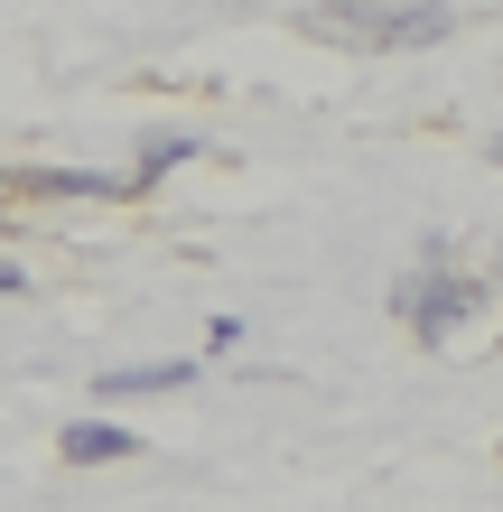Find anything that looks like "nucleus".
<instances>
[{
  "label": "nucleus",
  "instance_id": "obj_1",
  "mask_svg": "<svg viewBox=\"0 0 503 512\" xmlns=\"http://www.w3.org/2000/svg\"><path fill=\"white\" fill-rule=\"evenodd\" d=\"M308 38H336V47H438V38H457V10H438V0H327V10H308Z\"/></svg>",
  "mask_w": 503,
  "mask_h": 512
},
{
  "label": "nucleus",
  "instance_id": "obj_2",
  "mask_svg": "<svg viewBox=\"0 0 503 512\" xmlns=\"http://www.w3.org/2000/svg\"><path fill=\"white\" fill-rule=\"evenodd\" d=\"M476 308H485V280H466V270H410V280H392V317L420 326L429 345H448Z\"/></svg>",
  "mask_w": 503,
  "mask_h": 512
},
{
  "label": "nucleus",
  "instance_id": "obj_6",
  "mask_svg": "<svg viewBox=\"0 0 503 512\" xmlns=\"http://www.w3.org/2000/svg\"><path fill=\"white\" fill-rule=\"evenodd\" d=\"M177 159H196L187 131H150V140H140V177H159V168H177Z\"/></svg>",
  "mask_w": 503,
  "mask_h": 512
},
{
  "label": "nucleus",
  "instance_id": "obj_3",
  "mask_svg": "<svg viewBox=\"0 0 503 512\" xmlns=\"http://www.w3.org/2000/svg\"><path fill=\"white\" fill-rule=\"evenodd\" d=\"M0 187H19V196H140V177H103V168H19V177H0Z\"/></svg>",
  "mask_w": 503,
  "mask_h": 512
},
{
  "label": "nucleus",
  "instance_id": "obj_8",
  "mask_svg": "<svg viewBox=\"0 0 503 512\" xmlns=\"http://www.w3.org/2000/svg\"><path fill=\"white\" fill-rule=\"evenodd\" d=\"M494 159H503V131H494Z\"/></svg>",
  "mask_w": 503,
  "mask_h": 512
},
{
  "label": "nucleus",
  "instance_id": "obj_5",
  "mask_svg": "<svg viewBox=\"0 0 503 512\" xmlns=\"http://www.w3.org/2000/svg\"><path fill=\"white\" fill-rule=\"evenodd\" d=\"M187 373L196 364H122V373H103L94 391H103V401H140V391H187Z\"/></svg>",
  "mask_w": 503,
  "mask_h": 512
},
{
  "label": "nucleus",
  "instance_id": "obj_7",
  "mask_svg": "<svg viewBox=\"0 0 503 512\" xmlns=\"http://www.w3.org/2000/svg\"><path fill=\"white\" fill-rule=\"evenodd\" d=\"M0 298H19V261H0Z\"/></svg>",
  "mask_w": 503,
  "mask_h": 512
},
{
  "label": "nucleus",
  "instance_id": "obj_4",
  "mask_svg": "<svg viewBox=\"0 0 503 512\" xmlns=\"http://www.w3.org/2000/svg\"><path fill=\"white\" fill-rule=\"evenodd\" d=\"M56 457H66V466H112V457H140V438L112 429V419H75V429L56 438Z\"/></svg>",
  "mask_w": 503,
  "mask_h": 512
}]
</instances>
